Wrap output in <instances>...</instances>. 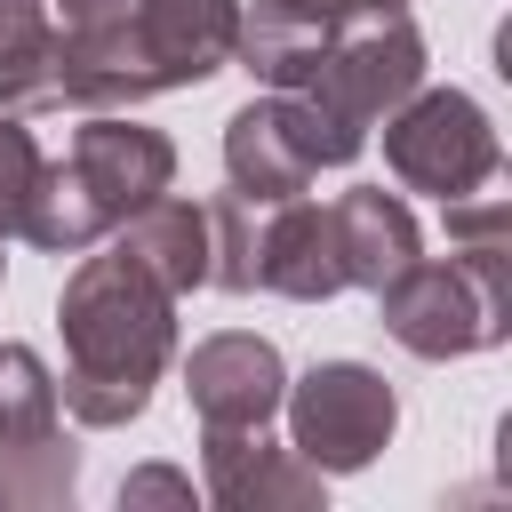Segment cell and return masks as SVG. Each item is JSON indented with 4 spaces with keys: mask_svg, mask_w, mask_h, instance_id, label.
<instances>
[{
    "mask_svg": "<svg viewBox=\"0 0 512 512\" xmlns=\"http://www.w3.org/2000/svg\"><path fill=\"white\" fill-rule=\"evenodd\" d=\"M56 328H64V376H56L64 416L88 432L136 424L152 408V384L176 360V296L128 248H104V256L80 248L56 296Z\"/></svg>",
    "mask_w": 512,
    "mask_h": 512,
    "instance_id": "obj_1",
    "label": "cell"
},
{
    "mask_svg": "<svg viewBox=\"0 0 512 512\" xmlns=\"http://www.w3.org/2000/svg\"><path fill=\"white\" fill-rule=\"evenodd\" d=\"M376 320L416 360L496 352L512 336V232L456 240L448 256H416L376 288Z\"/></svg>",
    "mask_w": 512,
    "mask_h": 512,
    "instance_id": "obj_2",
    "label": "cell"
},
{
    "mask_svg": "<svg viewBox=\"0 0 512 512\" xmlns=\"http://www.w3.org/2000/svg\"><path fill=\"white\" fill-rule=\"evenodd\" d=\"M424 64L432 56H424V32H416L408 8H352L320 40V56L296 72L288 96H304L320 112V128L336 136V152L360 160L368 152V128L424 88Z\"/></svg>",
    "mask_w": 512,
    "mask_h": 512,
    "instance_id": "obj_3",
    "label": "cell"
},
{
    "mask_svg": "<svg viewBox=\"0 0 512 512\" xmlns=\"http://www.w3.org/2000/svg\"><path fill=\"white\" fill-rule=\"evenodd\" d=\"M280 416H288V448L336 480V472H368V464L392 448V432H400V392H392L384 368H368V360H312L304 376H288Z\"/></svg>",
    "mask_w": 512,
    "mask_h": 512,
    "instance_id": "obj_4",
    "label": "cell"
},
{
    "mask_svg": "<svg viewBox=\"0 0 512 512\" xmlns=\"http://www.w3.org/2000/svg\"><path fill=\"white\" fill-rule=\"evenodd\" d=\"M376 128H384V168L408 192H432V200H464V192L496 184V168H504L496 120L464 88H416Z\"/></svg>",
    "mask_w": 512,
    "mask_h": 512,
    "instance_id": "obj_5",
    "label": "cell"
},
{
    "mask_svg": "<svg viewBox=\"0 0 512 512\" xmlns=\"http://www.w3.org/2000/svg\"><path fill=\"white\" fill-rule=\"evenodd\" d=\"M320 168H352V160L336 152V136L320 128V112L304 96L264 88L224 120V184L240 200H296V192H312Z\"/></svg>",
    "mask_w": 512,
    "mask_h": 512,
    "instance_id": "obj_6",
    "label": "cell"
},
{
    "mask_svg": "<svg viewBox=\"0 0 512 512\" xmlns=\"http://www.w3.org/2000/svg\"><path fill=\"white\" fill-rule=\"evenodd\" d=\"M56 168L72 176L80 208H88V216L104 224V240H112L120 216H136L144 200H160V192L176 184V144H168L160 128H144L136 112H80V128H72V144H64Z\"/></svg>",
    "mask_w": 512,
    "mask_h": 512,
    "instance_id": "obj_7",
    "label": "cell"
},
{
    "mask_svg": "<svg viewBox=\"0 0 512 512\" xmlns=\"http://www.w3.org/2000/svg\"><path fill=\"white\" fill-rule=\"evenodd\" d=\"M280 392H288V360L272 336H248V328H216L184 352V400H192V424L200 432H240V424H272L280 416Z\"/></svg>",
    "mask_w": 512,
    "mask_h": 512,
    "instance_id": "obj_8",
    "label": "cell"
},
{
    "mask_svg": "<svg viewBox=\"0 0 512 512\" xmlns=\"http://www.w3.org/2000/svg\"><path fill=\"white\" fill-rule=\"evenodd\" d=\"M200 472H208V504H224V512H320V496H328V472L304 464L264 424L200 432Z\"/></svg>",
    "mask_w": 512,
    "mask_h": 512,
    "instance_id": "obj_9",
    "label": "cell"
},
{
    "mask_svg": "<svg viewBox=\"0 0 512 512\" xmlns=\"http://www.w3.org/2000/svg\"><path fill=\"white\" fill-rule=\"evenodd\" d=\"M256 288L288 296V304H328L344 296V264H336V224L320 200H264L256 208Z\"/></svg>",
    "mask_w": 512,
    "mask_h": 512,
    "instance_id": "obj_10",
    "label": "cell"
},
{
    "mask_svg": "<svg viewBox=\"0 0 512 512\" xmlns=\"http://www.w3.org/2000/svg\"><path fill=\"white\" fill-rule=\"evenodd\" d=\"M328 224H336V264H344V288H384L400 264L424 256V232H416V208L384 184H352L328 200Z\"/></svg>",
    "mask_w": 512,
    "mask_h": 512,
    "instance_id": "obj_11",
    "label": "cell"
},
{
    "mask_svg": "<svg viewBox=\"0 0 512 512\" xmlns=\"http://www.w3.org/2000/svg\"><path fill=\"white\" fill-rule=\"evenodd\" d=\"M112 248H128L176 304H184L192 288H208V216H200V200H176V192L144 200L136 216L112 224Z\"/></svg>",
    "mask_w": 512,
    "mask_h": 512,
    "instance_id": "obj_12",
    "label": "cell"
},
{
    "mask_svg": "<svg viewBox=\"0 0 512 512\" xmlns=\"http://www.w3.org/2000/svg\"><path fill=\"white\" fill-rule=\"evenodd\" d=\"M72 488H80V448L64 440V424L0 448V512H48L72 504Z\"/></svg>",
    "mask_w": 512,
    "mask_h": 512,
    "instance_id": "obj_13",
    "label": "cell"
},
{
    "mask_svg": "<svg viewBox=\"0 0 512 512\" xmlns=\"http://www.w3.org/2000/svg\"><path fill=\"white\" fill-rule=\"evenodd\" d=\"M56 48L48 0H0V112H40V72Z\"/></svg>",
    "mask_w": 512,
    "mask_h": 512,
    "instance_id": "obj_14",
    "label": "cell"
},
{
    "mask_svg": "<svg viewBox=\"0 0 512 512\" xmlns=\"http://www.w3.org/2000/svg\"><path fill=\"white\" fill-rule=\"evenodd\" d=\"M64 424V400H56V368L32 352V344H0V448L8 440H32Z\"/></svg>",
    "mask_w": 512,
    "mask_h": 512,
    "instance_id": "obj_15",
    "label": "cell"
},
{
    "mask_svg": "<svg viewBox=\"0 0 512 512\" xmlns=\"http://www.w3.org/2000/svg\"><path fill=\"white\" fill-rule=\"evenodd\" d=\"M256 208L264 200H240V192L200 200V216H208V288H224V296H256Z\"/></svg>",
    "mask_w": 512,
    "mask_h": 512,
    "instance_id": "obj_16",
    "label": "cell"
},
{
    "mask_svg": "<svg viewBox=\"0 0 512 512\" xmlns=\"http://www.w3.org/2000/svg\"><path fill=\"white\" fill-rule=\"evenodd\" d=\"M40 168H48V152H40L32 120L0 112V240H16V224H24L32 192H40Z\"/></svg>",
    "mask_w": 512,
    "mask_h": 512,
    "instance_id": "obj_17",
    "label": "cell"
},
{
    "mask_svg": "<svg viewBox=\"0 0 512 512\" xmlns=\"http://www.w3.org/2000/svg\"><path fill=\"white\" fill-rule=\"evenodd\" d=\"M136 504H176V512H192V480H184L176 464H136V472L120 480V512H136Z\"/></svg>",
    "mask_w": 512,
    "mask_h": 512,
    "instance_id": "obj_18",
    "label": "cell"
},
{
    "mask_svg": "<svg viewBox=\"0 0 512 512\" xmlns=\"http://www.w3.org/2000/svg\"><path fill=\"white\" fill-rule=\"evenodd\" d=\"M368 8H408V0H368Z\"/></svg>",
    "mask_w": 512,
    "mask_h": 512,
    "instance_id": "obj_19",
    "label": "cell"
}]
</instances>
